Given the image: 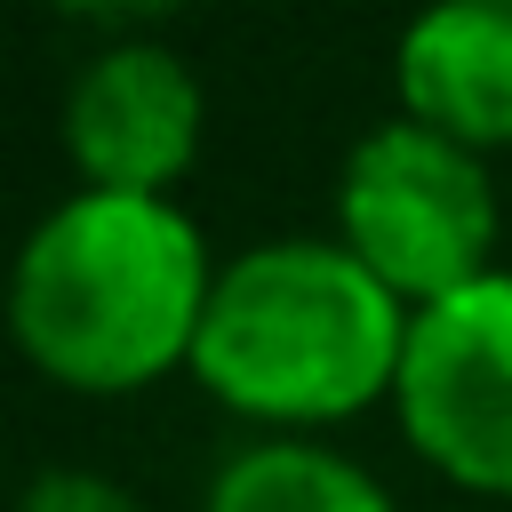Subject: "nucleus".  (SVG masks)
<instances>
[{
	"label": "nucleus",
	"mask_w": 512,
	"mask_h": 512,
	"mask_svg": "<svg viewBox=\"0 0 512 512\" xmlns=\"http://www.w3.org/2000/svg\"><path fill=\"white\" fill-rule=\"evenodd\" d=\"M208 512H392V496L328 448L272 440V448H248L216 472Z\"/></svg>",
	"instance_id": "7"
},
{
	"label": "nucleus",
	"mask_w": 512,
	"mask_h": 512,
	"mask_svg": "<svg viewBox=\"0 0 512 512\" xmlns=\"http://www.w3.org/2000/svg\"><path fill=\"white\" fill-rule=\"evenodd\" d=\"M344 248L408 304H440L472 280H488V248H496V192L480 152L392 120L376 136H360V152L344 160Z\"/></svg>",
	"instance_id": "3"
},
{
	"label": "nucleus",
	"mask_w": 512,
	"mask_h": 512,
	"mask_svg": "<svg viewBox=\"0 0 512 512\" xmlns=\"http://www.w3.org/2000/svg\"><path fill=\"white\" fill-rule=\"evenodd\" d=\"M392 392L408 440L448 480L512 496V272L424 304Z\"/></svg>",
	"instance_id": "4"
},
{
	"label": "nucleus",
	"mask_w": 512,
	"mask_h": 512,
	"mask_svg": "<svg viewBox=\"0 0 512 512\" xmlns=\"http://www.w3.org/2000/svg\"><path fill=\"white\" fill-rule=\"evenodd\" d=\"M16 512H136V496H120V488L96 480V472H40Z\"/></svg>",
	"instance_id": "8"
},
{
	"label": "nucleus",
	"mask_w": 512,
	"mask_h": 512,
	"mask_svg": "<svg viewBox=\"0 0 512 512\" xmlns=\"http://www.w3.org/2000/svg\"><path fill=\"white\" fill-rule=\"evenodd\" d=\"M200 224L144 192L64 200L16 256V344L72 392H136L200 344L208 320Z\"/></svg>",
	"instance_id": "1"
},
{
	"label": "nucleus",
	"mask_w": 512,
	"mask_h": 512,
	"mask_svg": "<svg viewBox=\"0 0 512 512\" xmlns=\"http://www.w3.org/2000/svg\"><path fill=\"white\" fill-rule=\"evenodd\" d=\"M408 328L400 296L352 248L272 240L216 280L192 368L240 416L328 424L400 384Z\"/></svg>",
	"instance_id": "2"
},
{
	"label": "nucleus",
	"mask_w": 512,
	"mask_h": 512,
	"mask_svg": "<svg viewBox=\"0 0 512 512\" xmlns=\"http://www.w3.org/2000/svg\"><path fill=\"white\" fill-rule=\"evenodd\" d=\"M64 144L96 192L160 200L200 152V80L168 48H104L64 96Z\"/></svg>",
	"instance_id": "5"
},
{
	"label": "nucleus",
	"mask_w": 512,
	"mask_h": 512,
	"mask_svg": "<svg viewBox=\"0 0 512 512\" xmlns=\"http://www.w3.org/2000/svg\"><path fill=\"white\" fill-rule=\"evenodd\" d=\"M400 96L416 128L464 152L512 144V8L456 0L416 16L400 40Z\"/></svg>",
	"instance_id": "6"
}]
</instances>
